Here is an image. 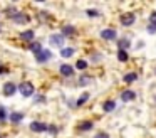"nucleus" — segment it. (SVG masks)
Here are the masks:
<instances>
[{"instance_id":"obj_1","label":"nucleus","mask_w":156,"mask_h":138,"mask_svg":"<svg viewBox=\"0 0 156 138\" xmlns=\"http://www.w3.org/2000/svg\"><path fill=\"white\" fill-rule=\"evenodd\" d=\"M19 91H20L22 96L29 98L34 94V84L30 83V81H24V83H20V86H19Z\"/></svg>"},{"instance_id":"obj_2","label":"nucleus","mask_w":156,"mask_h":138,"mask_svg":"<svg viewBox=\"0 0 156 138\" xmlns=\"http://www.w3.org/2000/svg\"><path fill=\"white\" fill-rule=\"evenodd\" d=\"M101 37L104 40H114L118 37V32L114 29H104V30H101Z\"/></svg>"},{"instance_id":"obj_3","label":"nucleus","mask_w":156,"mask_h":138,"mask_svg":"<svg viewBox=\"0 0 156 138\" xmlns=\"http://www.w3.org/2000/svg\"><path fill=\"white\" fill-rule=\"evenodd\" d=\"M30 130H32V131H37V133H41V131L49 130V126H47L45 123H42V121H32V123H30Z\"/></svg>"},{"instance_id":"obj_4","label":"nucleus","mask_w":156,"mask_h":138,"mask_svg":"<svg viewBox=\"0 0 156 138\" xmlns=\"http://www.w3.org/2000/svg\"><path fill=\"white\" fill-rule=\"evenodd\" d=\"M134 19H136L134 13H131V12H129V13H122V15H121V24H122V25H133V24H134Z\"/></svg>"},{"instance_id":"obj_5","label":"nucleus","mask_w":156,"mask_h":138,"mask_svg":"<svg viewBox=\"0 0 156 138\" xmlns=\"http://www.w3.org/2000/svg\"><path fill=\"white\" fill-rule=\"evenodd\" d=\"M15 91H17V86H15L14 83H5L4 84V94L5 96H12V94H15Z\"/></svg>"},{"instance_id":"obj_6","label":"nucleus","mask_w":156,"mask_h":138,"mask_svg":"<svg viewBox=\"0 0 156 138\" xmlns=\"http://www.w3.org/2000/svg\"><path fill=\"white\" fill-rule=\"evenodd\" d=\"M51 44L61 47L62 44H64V35H62V34H54V35H51Z\"/></svg>"},{"instance_id":"obj_7","label":"nucleus","mask_w":156,"mask_h":138,"mask_svg":"<svg viewBox=\"0 0 156 138\" xmlns=\"http://www.w3.org/2000/svg\"><path fill=\"white\" fill-rule=\"evenodd\" d=\"M35 59L37 62H45V61L51 59V50H41L39 54H35Z\"/></svg>"},{"instance_id":"obj_8","label":"nucleus","mask_w":156,"mask_h":138,"mask_svg":"<svg viewBox=\"0 0 156 138\" xmlns=\"http://www.w3.org/2000/svg\"><path fill=\"white\" fill-rule=\"evenodd\" d=\"M61 74L62 76H72V74H74V67L72 66H69V64H62L61 66Z\"/></svg>"},{"instance_id":"obj_9","label":"nucleus","mask_w":156,"mask_h":138,"mask_svg":"<svg viewBox=\"0 0 156 138\" xmlns=\"http://www.w3.org/2000/svg\"><path fill=\"white\" fill-rule=\"evenodd\" d=\"M134 98H136V93H134V91H131V89L122 91V93H121V99L122 101H133Z\"/></svg>"},{"instance_id":"obj_10","label":"nucleus","mask_w":156,"mask_h":138,"mask_svg":"<svg viewBox=\"0 0 156 138\" xmlns=\"http://www.w3.org/2000/svg\"><path fill=\"white\" fill-rule=\"evenodd\" d=\"M22 40H27V42H34V30H25V32H22Z\"/></svg>"},{"instance_id":"obj_11","label":"nucleus","mask_w":156,"mask_h":138,"mask_svg":"<svg viewBox=\"0 0 156 138\" xmlns=\"http://www.w3.org/2000/svg\"><path fill=\"white\" fill-rule=\"evenodd\" d=\"M136 79H138V74H136V73H128V74H124V77H122V81L128 83V84L134 83Z\"/></svg>"},{"instance_id":"obj_12","label":"nucleus","mask_w":156,"mask_h":138,"mask_svg":"<svg viewBox=\"0 0 156 138\" xmlns=\"http://www.w3.org/2000/svg\"><path fill=\"white\" fill-rule=\"evenodd\" d=\"M72 34H76V29L72 25H64L62 27V35H72Z\"/></svg>"},{"instance_id":"obj_13","label":"nucleus","mask_w":156,"mask_h":138,"mask_svg":"<svg viewBox=\"0 0 156 138\" xmlns=\"http://www.w3.org/2000/svg\"><path fill=\"white\" fill-rule=\"evenodd\" d=\"M14 20H15L17 24H25V22L29 20V17H27V15H24V13H20V12H19L17 15L14 17Z\"/></svg>"},{"instance_id":"obj_14","label":"nucleus","mask_w":156,"mask_h":138,"mask_svg":"<svg viewBox=\"0 0 156 138\" xmlns=\"http://www.w3.org/2000/svg\"><path fill=\"white\" fill-rule=\"evenodd\" d=\"M119 50H128V47L131 46V42H129L128 39H122V40H119Z\"/></svg>"},{"instance_id":"obj_15","label":"nucleus","mask_w":156,"mask_h":138,"mask_svg":"<svg viewBox=\"0 0 156 138\" xmlns=\"http://www.w3.org/2000/svg\"><path fill=\"white\" fill-rule=\"evenodd\" d=\"M72 54H74V49H72V47H64V49L61 50V56L62 57H71Z\"/></svg>"},{"instance_id":"obj_16","label":"nucleus","mask_w":156,"mask_h":138,"mask_svg":"<svg viewBox=\"0 0 156 138\" xmlns=\"http://www.w3.org/2000/svg\"><path fill=\"white\" fill-rule=\"evenodd\" d=\"M114 108H116V103H114V101H106V103H104V111H106V113L112 111Z\"/></svg>"},{"instance_id":"obj_17","label":"nucleus","mask_w":156,"mask_h":138,"mask_svg":"<svg viewBox=\"0 0 156 138\" xmlns=\"http://www.w3.org/2000/svg\"><path fill=\"white\" fill-rule=\"evenodd\" d=\"M30 50H32V52H35V54H39V52L42 50L41 42H32V44H30Z\"/></svg>"},{"instance_id":"obj_18","label":"nucleus","mask_w":156,"mask_h":138,"mask_svg":"<svg viewBox=\"0 0 156 138\" xmlns=\"http://www.w3.org/2000/svg\"><path fill=\"white\" fill-rule=\"evenodd\" d=\"M22 118H24V114H22V113H12L10 114V121H14V123L22 121Z\"/></svg>"},{"instance_id":"obj_19","label":"nucleus","mask_w":156,"mask_h":138,"mask_svg":"<svg viewBox=\"0 0 156 138\" xmlns=\"http://www.w3.org/2000/svg\"><path fill=\"white\" fill-rule=\"evenodd\" d=\"M118 59L121 61V62L128 61V50H119V52H118Z\"/></svg>"},{"instance_id":"obj_20","label":"nucleus","mask_w":156,"mask_h":138,"mask_svg":"<svg viewBox=\"0 0 156 138\" xmlns=\"http://www.w3.org/2000/svg\"><path fill=\"white\" fill-rule=\"evenodd\" d=\"M76 67H77V69H81V71H84L86 67H87V62H86L84 59H79L77 62H76Z\"/></svg>"},{"instance_id":"obj_21","label":"nucleus","mask_w":156,"mask_h":138,"mask_svg":"<svg viewBox=\"0 0 156 138\" xmlns=\"http://www.w3.org/2000/svg\"><path fill=\"white\" fill-rule=\"evenodd\" d=\"M87 99H89V94H87V93H84V94H82V96L77 99V106H82V104H84Z\"/></svg>"},{"instance_id":"obj_22","label":"nucleus","mask_w":156,"mask_h":138,"mask_svg":"<svg viewBox=\"0 0 156 138\" xmlns=\"http://www.w3.org/2000/svg\"><path fill=\"white\" fill-rule=\"evenodd\" d=\"M79 128H81L82 131H87V130H91V128H92V123H91V121H86V123H82Z\"/></svg>"},{"instance_id":"obj_23","label":"nucleus","mask_w":156,"mask_h":138,"mask_svg":"<svg viewBox=\"0 0 156 138\" xmlns=\"http://www.w3.org/2000/svg\"><path fill=\"white\" fill-rule=\"evenodd\" d=\"M148 32H149V34H156V22H149Z\"/></svg>"},{"instance_id":"obj_24","label":"nucleus","mask_w":156,"mask_h":138,"mask_svg":"<svg viewBox=\"0 0 156 138\" xmlns=\"http://www.w3.org/2000/svg\"><path fill=\"white\" fill-rule=\"evenodd\" d=\"M79 81H81V84H89V83H91V77H89V76H82Z\"/></svg>"},{"instance_id":"obj_25","label":"nucleus","mask_w":156,"mask_h":138,"mask_svg":"<svg viewBox=\"0 0 156 138\" xmlns=\"http://www.w3.org/2000/svg\"><path fill=\"white\" fill-rule=\"evenodd\" d=\"M87 15L89 17H98L99 12H98V10H87Z\"/></svg>"},{"instance_id":"obj_26","label":"nucleus","mask_w":156,"mask_h":138,"mask_svg":"<svg viewBox=\"0 0 156 138\" xmlns=\"http://www.w3.org/2000/svg\"><path fill=\"white\" fill-rule=\"evenodd\" d=\"M5 120V108L0 106V121H4Z\"/></svg>"},{"instance_id":"obj_27","label":"nucleus","mask_w":156,"mask_h":138,"mask_svg":"<svg viewBox=\"0 0 156 138\" xmlns=\"http://www.w3.org/2000/svg\"><path fill=\"white\" fill-rule=\"evenodd\" d=\"M94 138H109V135L108 133H98Z\"/></svg>"},{"instance_id":"obj_28","label":"nucleus","mask_w":156,"mask_h":138,"mask_svg":"<svg viewBox=\"0 0 156 138\" xmlns=\"http://www.w3.org/2000/svg\"><path fill=\"white\" fill-rule=\"evenodd\" d=\"M149 22H156V12L151 13V19H149Z\"/></svg>"},{"instance_id":"obj_29","label":"nucleus","mask_w":156,"mask_h":138,"mask_svg":"<svg viewBox=\"0 0 156 138\" xmlns=\"http://www.w3.org/2000/svg\"><path fill=\"white\" fill-rule=\"evenodd\" d=\"M5 71H7V69H0V73H5Z\"/></svg>"},{"instance_id":"obj_30","label":"nucleus","mask_w":156,"mask_h":138,"mask_svg":"<svg viewBox=\"0 0 156 138\" xmlns=\"http://www.w3.org/2000/svg\"><path fill=\"white\" fill-rule=\"evenodd\" d=\"M154 73H156V67H154Z\"/></svg>"},{"instance_id":"obj_31","label":"nucleus","mask_w":156,"mask_h":138,"mask_svg":"<svg viewBox=\"0 0 156 138\" xmlns=\"http://www.w3.org/2000/svg\"><path fill=\"white\" fill-rule=\"evenodd\" d=\"M154 99H156V98H154Z\"/></svg>"},{"instance_id":"obj_32","label":"nucleus","mask_w":156,"mask_h":138,"mask_svg":"<svg viewBox=\"0 0 156 138\" xmlns=\"http://www.w3.org/2000/svg\"><path fill=\"white\" fill-rule=\"evenodd\" d=\"M0 138H2V136H0Z\"/></svg>"}]
</instances>
